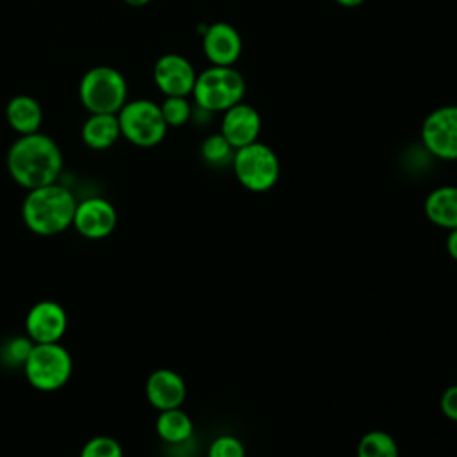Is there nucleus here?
Returning a JSON list of instances; mask_svg holds the SVG:
<instances>
[{"instance_id": "nucleus-14", "label": "nucleus", "mask_w": 457, "mask_h": 457, "mask_svg": "<svg viewBox=\"0 0 457 457\" xmlns=\"http://www.w3.org/2000/svg\"><path fill=\"white\" fill-rule=\"evenodd\" d=\"M186 391L187 389L184 378L170 368H159L152 371L145 384L146 400L157 411L180 407L186 400Z\"/></svg>"}, {"instance_id": "nucleus-6", "label": "nucleus", "mask_w": 457, "mask_h": 457, "mask_svg": "<svg viewBox=\"0 0 457 457\" xmlns=\"http://www.w3.org/2000/svg\"><path fill=\"white\" fill-rule=\"evenodd\" d=\"M116 116L121 136L139 148L157 146L168 132L159 104L148 98L127 100Z\"/></svg>"}, {"instance_id": "nucleus-10", "label": "nucleus", "mask_w": 457, "mask_h": 457, "mask_svg": "<svg viewBox=\"0 0 457 457\" xmlns=\"http://www.w3.org/2000/svg\"><path fill=\"white\" fill-rule=\"evenodd\" d=\"M152 77L164 96H189L196 80V71L184 55L164 54L155 61Z\"/></svg>"}, {"instance_id": "nucleus-4", "label": "nucleus", "mask_w": 457, "mask_h": 457, "mask_svg": "<svg viewBox=\"0 0 457 457\" xmlns=\"http://www.w3.org/2000/svg\"><path fill=\"white\" fill-rule=\"evenodd\" d=\"M129 86L112 66L89 68L79 82V100L89 114H116L127 102Z\"/></svg>"}, {"instance_id": "nucleus-26", "label": "nucleus", "mask_w": 457, "mask_h": 457, "mask_svg": "<svg viewBox=\"0 0 457 457\" xmlns=\"http://www.w3.org/2000/svg\"><path fill=\"white\" fill-rule=\"evenodd\" d=\"M446 252L453 261H457V228H452L446 237Z\"/></svg>"}, {"instance_id": "nucleus-16", "label": "nucleus", "mask_w": 457, "mask_h": 457, "mask_svg": "<svg viewBox=\"0 0 457 457\" xmlns=\"http://www.w3.org/2000/svg\"><path fill=\"white\" fill-rule=\"evenodd\" d=\"M425 216L436 227L457 228V186H439L425 198Z\"/></svg>"}, {"instance_id": "nucleus-25", "label": "nucleus", "mask_w": 457, "mask_h": 457, "mask_svg": "<svg viewBox=\"0 0 457 457\" xmlns=\"http://www.w3.org/2000/svg\"><path fill=\"white\" fill-rule=\"evenodd\" d=\"M441 411L443 414L452 420V421H457V384L455 386H450L443 391L441 395Z\"/></svg>"}, {"instance_id": "nucleus-9", "label": "nucleus", "mask_w": 457, "mask_h": 457, "mask_svg": "<svg viewBox=\"0 0 457 457\" xmlns=\"http://www.w3.org/2000/svg\"><path fill=\"white\" fill-rule=\"evenodd\" d=\"M116 223L118 212L109 200L102 196H89L77 202L71 225L82 237L104 239L114 232Z\"/></svg>"}, {"instance_id": "nucleus-5", "label": "nucleus", "mask_w": 457, "mask_h": 457, "mask_svg": "<svg viewBox=\"0 0 457 457\" xmlns=\"http://www.w3.org/2000/svg\"><path fill=\"white\" fill-rule=\"evenodd\" d=\"M73 371V359L61 343H34L23 373L29 384L43 393L61 389Z\"/></svg>"}, {"instance_id": "nucleus-27", "label": "nucleus", "mask_w": 457, "mask_h": 457, "mask_svg": "<svg viewBox=\"0 0 457 457\" xmlns=\"http://www.w3.org/2000/svg\"><path fill=\"white\" fill-rule=\"evenodd\" d=\"M337 5H341V7H348V9H352V7H357V5H361V4H364V0H334Z\"/></svg>"}, {"instance_id": "nucleus-2", "label": "nucleus", "mask_w": 457, "mask_h": 457, "mask_svg": "<svg viewBox=\"0 0 457 457\" xmlns=\"http://www.w3.org/2000/svg\"><path fill=\"white\" fill-rule=\"evenodd\" d=\"M77 200L73 193L54 182L29 189L21 204L25 227L37 236H57L73 223Z\"/></svg>"}, {"instance_id": "nucleus-8", "label": "nucleus", "mask_w": 457, "mask_h": 457, "mask_svg": "<svg viewBox=\"0 0 457 457\" xmlns=\"http://www.w3.org/2000/svg\"><path fill=\"white\" fill-rule=\"evenodd\" d=\"M421 143L430 155L457 161V105H441L425 116Z\"/></svg>"}, {"instance_id": "nucleus-13", "label": "nucleus", "mask_w": 457, "mask_h": 457, "mask_svg": "<svg viewBox=\"0 0 457 457\" xmlns=\"http://www.w3.org/2000/svg\"><path fill=\"white\" fill-rule=\"evenodd\" d=\"M261 132V114L250 104L239 102L227 109L221 118L220 134L234 150L257 141Z\"/></svg>"}, {"instance_id": "nucleus-12", "label": "nucleus", "mask_w": 457, "mask_h": 457, "mask_svg": "<svg viewBox=\"0 0 457 457\" xmlns=\"http://www.w3.org/2000/svg\"><path fill=\"white\" fill-rule=\"evenodd\" d=\"M202 50L214 66H234L243 50L239 32L225 21L211 23L202 34Z\"/></svg>"}, {"instance_id": "nucleus-1", "label": "nucleus", "mask_w": 457, "mask_h": 457, "mask_svg": "<svg viewBox=\"0 0 457 457\" xmlns=\"http://www.w3.org/2000/svg\"><path fill=\"white\" fill-rule=\"evenodd\" d=\"M5 164L11 179L29 191L57 182L62 171V152L50 136L34 132L20 136L11 145Z\"/></svg>"}, {"instance_id": "nucleus-15", "label": "nucleus", "mask_w": 457, "mask_h": 457, "mask_svg": "<svg viewBox=\"0 0 457 457\" xmlns=\"http://www.w3.org/2000/svg\"><path fill=\"white\" fill-rule=\"evenodd\" d=\"M5 120L20 136L39 132L43 123V107L30 95H16L5 105Z\"/></svg>"}, {"instance_id": "nucleus-23", "label": "nucleus", "mask_w": 457, "mask_h": 457, "mask_svg": "<svg viewBox=\"0 0 457 457\" xmlns=\"http://www.w3.org/2000/svg\"><path fill=\"white\" fill-rule=\"evenodd\" d=\"M79 457H123V450L111 436H93L84 443Z\"/></svg>"}, {"instance_id": "nucleus-17", "label": "nucleus", "mask_w": 457, "mask_h": 457, "mask_svg": "<svg viewBox=\"0 0 457 457\" xmlns=\"http://www.w3.org/2000/svg\"><path fill=\"white\" fill-rule=\"evenodd\" d=\"M80 137L86 146L93 150H107L120 137V121L116 114H89L82 123Z\"/></svg>"}, {"instance_id": "nucleus-20", "label": "nucleus", "mask_w": 457, "mask_h": 457, "mask_svg": "<svg viewBox=\"0 0 457 457\" xmlns=\"http://www.w3.org/2000/svg\"><path fill=\"white\" fill-rule=\"evenodd\" d=\"M234 152L236 150L220 132L207 136L200 145V155L211 166H225L232 162Z\"/></svg>"}, {"instance_id": "nucleus-22", "label": "nucleus", "mask_w": 457, "mask_h": 457, "mask_svg": "<svg viewBox=\"0 0 457 457\" xmlns=\"http://www.w3.org/2000/svg\"><path fill=\"white\" fill-rule=\"evenodd\" d=\"M32 346H34V341L27 334L25 336H16L2 346L0 359L7 366H21L23 368Z\"/></svg>"}, {"instance_id": "nucleus-19", "label": "nucleus", "mask_w": 457, "mask_h": 457, "mask_svg": "<svg viewBox=\"0 0 457 457\" xmlns=\"http://www.w3.org/2000/svg\"><path fill=\"white\" fill-rule=\"evenodd\" d=\"M357 457H398V445L384 430H370L357 443Z\"/></svg>"}, {"instance_id": "nucleus-3", "label": "nucleus", "mask_w": 457, "mask_h": 457, "mask_svg": "<svg viewBox=\"0 0 457 457\" xmlns=\"http://www.w3.org/2000/svg\"><path fill=\"white\" fill-rule=\"evenodd\" d=\"M246 84L234 66L211 64L196 73L193 86V100L198 109L207 112H225L232 105L243 102Z\"/></svg>"}, {"instance_id": "nucleus-21", "label": "nucleus", "mask_w": 457, "mask_h": 457, "mask_svg": "<svg viewBox=\"0 0 457 457\" xmlns=\"http://www.w3.org/2000/svg\"><path fill=\"white\" fill-rule=\"evenodd\" d=\"M159 107L168 127H182L193 116V107L187 96H164Z\"/></svg>"}, {"instance_id": "nucleus-24", "label": "nucleus", "mask_w": 457, "mask_h": 457, "mask_svg": "<svg viewBox=\"0 0 457 457\" xmlns=\"http://www.w3.org/2000/svg\"><path fill=\"white\" fill-rule=\"evenodd\" d=\"M207 457H245V446L234 436H218L209 445Z\"/></svg>"}, {"instance_id": "nucleus-18", "label": "nucleus", "mask_w": 457, "mask_h": 457, "mask_svg": "<svg viewBox=\"0 0 457 457\" xmlns=\"http://www.w3.org/2000/svg\"><path fill=\"white\" fill-rule=\"evenodd\" d=\"M157 436L168 445H182L193 436V421L180 407L159 411L155 420Z\"/></svg>"}, {"instance_id": "nucleus-7", "label": "nucleus", "mask_w": 457, "mask_h": 457, "mask_svg": "<svg viewBox=\"0 0 457 457\" xmlns=\"http://www.w3.org/2000/svg\"><path fill=\"white\" fill-rule=\"evenodd\" d=\"M230 164L237 182L252 193L270 191L280 177V161L277 154L261 141L237 148Z\"/></svg>"}, {"instance_id": "nucleus-11", "label": "nucleus", "mask_w": 457, "mask_h": 457, "mask_svg": "<svg viewBox=\"0 0 457 457\" xmlns=\"http://www.w3.org/2000/svg\"><path fill=\"white\" fill-rule=\"evenodd\" d=\"M66 328V311L54 300H41L34 303L27 312L25 332L34 343H59Z\"/></svg>"}, {"instance_id": "nucleus-28", "label": "nucleus", "mask_w": 457, "mask_h": 457, "mask_svg": "<svg viewBox=\"0 0 457 457\" xmlns=\"http://www.w3.org/2000/svg\"><path fill=\"white\" fill-rule=\"evenodd\" d=\"M125 4H129V5H132V7H143V5H146L150 0H123Z\"/></svg>"}]
</instances>
